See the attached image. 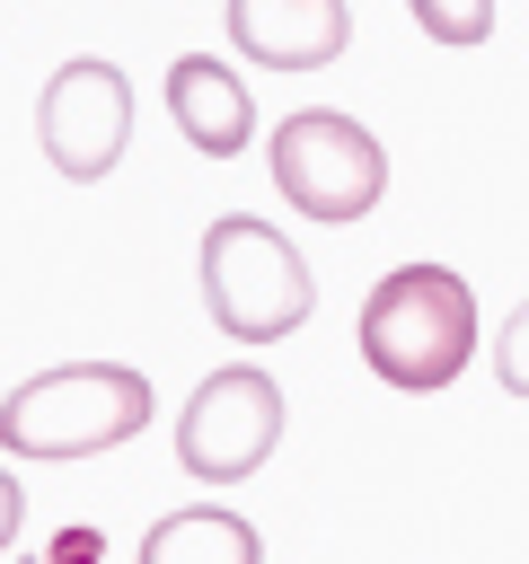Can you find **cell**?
I'll list each match as a JSON object with an SVG mask.
<instances>
[{
	"label": "cell",
	"mask_w": 529,
	"mask_h": 564,
	"mask_svg": "<svg viewBox=\"0 0 529 564\" xmlns=\"http://www.w3.org/2000/svg\"><path fill=\"white\" fill-rule=\"evenodd\" d=\"M476 352V291L450 273V264H397L388 282H370L361 300V361L423 397V388H450Z\"/></svg>",
	"instance_id": "obj_1"
},
{
	"label": "cell",
	"mask_w": 529,
	"mask_h": 564,
	"mask_svg": "<svg viewBox=\"0 0 529 564\" xmlns=\"http://www.w3.org/2000/svg\"><path fill=\"white\" fill-rule=\"evenodd\" d=\"M150 379L123 361H62L0 397V449L9 458H88L150 423Z\"/></svg>",
	"instance_id": "obj_2"
},
{
	"label": "cell",
	"mask_w": 529,
	"mask_h": 564,
	"mask_svg": "<svg viewBox=\"0 0 529 564\" xmlns=\"http://www.w3.org/2000/svg\"><path fill=\"white\" fill-rule=\"evenodd\" d=\"M194 273H203V308H212V326L229 344H282L317 308V273L300 264V247L282 229L247 220V212H220L203 229Z\"/></svg>",
	"instance_id": "obj_3"
},
{
	"label": "cell",
	"mask_w": 529,
	"mask_h": 564,
	"mask_svg": "<svg viewBox=\"0 0 529 564\" xmlns=\"http://www.w3.org/2000/svg\"><path fill=\"white\" fill-rule=\"evenodd\" d=\"M273 185L300 220H361L388 194V150L370 141V123L335 106H300L273 123Z\"/></svg>",
	"instance_id": "obj_4"
},
{
	"label": "cell",
	"mask_w": 529,
	"mask_h": 564,
	"mask_svg": "<svg viewBox=\"0 0 529 564\" xmlns=\"http://www.w3.org/2000/svg\"><path fill=\"white\" fill-rule=\"evenodd\" d=\"M273 449H282V388H273V370H256V361L212 370V379L185 397V414H176V467H185L194 485H238V476H256Z\"/></svg>",
	"instance_id": "obj_5"
},
{
	"label": "cell",
	"mask_w": 529,
	"mask_h": 564,
	"mask_svg": "<svg viewBox=\"0 0 529 564\" xmlns=\"http://www.w3.org/2000/svg\"><path fill=\"white\" fill-rule=\"evenodd\" d=\"M35 141L71 185H97L132 141V79L115 62H97V53L62 62L44 79V97H35Z\"/></svg>",
	"instance_id": "obj_6"
},
{
	"label": "cell",
	"mask_w": 529,
	"mask_h": 564,
	"mask_svg": "<svg viewBox=\"0 0 529 564\" xmlns=\"http://www.w3.org/2000/svg\"><path fill=\"white\" fill-rule=\"evenodd\" d=\"M229 44L264 70H326L353 44V9L344 0H220Z\"/></svg>",
	"instance_id": "obj_7"
},
{
	"label": "cell",
	"mask_w": 529,
	"mask_h": 564,
	"mask_svg": "<svg viewBox=\"0 0 529 564\" xmlns=\"http://www.w3.org/2000/svg\"><path fill=\"white\" fill-rule=\"evenodd\" d=\"M168 115H176V132H185L203 159H238L247 132H256V97H247V79H238L229 62H212V53L168 62Z\"/></svg>",
	"instance_id": "obj_8"
},
{
	"label": "cell",
	"mask_w": 529,
	"mask_h": 564,
	"mask_svg": "<svg viewBox=\"0 0 529 564\" xmlns=\"http://www.w3.org/2000/svg\"><path fill=\"white\" fill-rule=\"evenodd\" d=\"M141 564H264V538L229 502H185V511L150 520Z\"/></svg>",
	"instance_id": "obj_9"
},
{
	"label": "cell",
	"mask_w": 529,
	"mask_h": 564,
	"mask_svg": "<svg viewBox=\"0 0 529 564\" xmlns=\"http://www.w3.org/2000/svg\"><path fill=\"white\" fill-rule=\"evenodd\" d=\"M406 9L432 44H485L494 35V0H406Z\"/></svg>",
	"instance_id": "obj_10"
},
{
	"label": "cell",
	"mask_w": 529,
	"mask_h": 564,
	"mask_svg": "<svg viewBox=\"0 0 529 564\" xmlns=\"http://www.w3.org/2000/svg\"><path fill=\"white\" fill-rule=\"evenodd\" d=\"M494 379H503V397H529V300H511V317L494 335Z\"/></svg>",
	"instance_id": "obj_11"
},
{
	"label": "cell",
	"mask_w": 529,
	"mask_h": 564,
	"mask_svg": "<svg viewBox=\"0 0 529 564\" xmlns=\"http://www.w3.org/2000/svg\"><path fill=\"white\" fill-rule=\"evenodd\" d=\"M18 511H26V494H18V476L0 467V555L18 546Z\"/></svg>",
	"instance_id": "obj_12"
},
{
	"label": "cell",
	"mask_w": 529,
	"mask_h": 564,
	"mask_svg": "<svg viewBox=\"0 0 529 564\" xmlns=\"http://www.w3.org/2000/svg\"><path fill=\"white\" fill-rule=\"evenodd\" d=\"M18 564H26V555H18Z\"/></svg>",
	"instance_id": "obj_13"
}]
</instances>
